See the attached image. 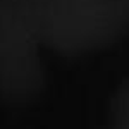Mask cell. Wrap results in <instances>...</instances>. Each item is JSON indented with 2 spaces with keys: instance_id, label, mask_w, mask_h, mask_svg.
Segmentation results:
<instances>
[{
  "instance_id": "1",
  "label": "cell",
  "mask_w": 129,
  "mask_h": 129,
  "mask_svg": "<svg viewBox=\"0 0 129 129\" xmlns=\"http://www.w3.org/2000/svg\"><path fill=\"white\" fill-rule=\"evenodd\" d=\"M127 31L129 0H0V91L14 102L40 91L43 47L81 55Z\"/></svg>"
},
{
  "instance_id": "2",
  "label": "cell",
  "mask_w": 129,
  "mask_h": 129,
  "mask_svg": "<svg viewBox=\"0 0 129 129\" xmlns=\"http://www.w3.org/2000/svg\"><path fill=\"white\" fill-rule=\"evenodd\" d=\"M110 129H129V79L124 81L114 95Z\"/></svg>"
}]
</instances>
